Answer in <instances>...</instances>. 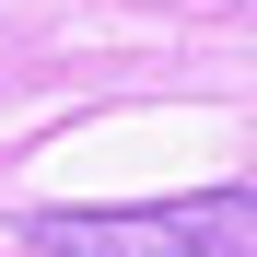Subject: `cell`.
<instances>
[{"label":"cell","mask_w":257,"mask_h":257,"mask_svg":"<svg viewBox=\"0 0 257 257\" xmlns=\"http://www.w3.org/2000/svg\"><path fill=\"white\" fill-rule=\"evenodd\" d=\"M35 257H257V187H199L152 210H35Z\"/></svg>","instance_id":"1"}]
</instances>
